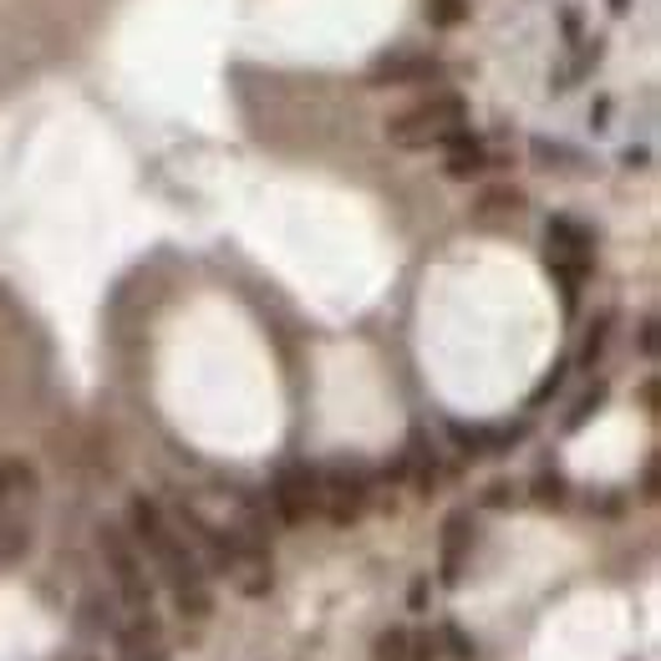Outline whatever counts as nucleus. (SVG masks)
<instances>
[{
  "label": "nucleus",
  "mask_w": 661,
  "mask_h": 661,
  "mask_svg": "<svg viewBox=\"0 0 661 661\" xmlns=\"http://www.w3.org/2000/svg\"><path fill=\"white\" fill-rule=\"evenodd\" d=\"M122 529H128L132 544L143 550L148 570H153V580L173 595V605H179L183 615H193V621H209V615H214V590H209V575L199 570V560L189 554L183 534L173 529L169 509L158 504V499H148V493H132Z\"/></svg>",
  "instance_id": "obj_1"
},
{
  "label": "nucleus",
  "mask_w": 661,
  "mask_h": 661,
  "mask_svg": "<svg viewBox=\"0 0 661 661\" xmlns=\"http://www.w3.org/2000/svg\"><path fill=\"white\" fill-rule=\"evenodd\" d=\"M458 128H469V102H463V92H453V87H438V92L418 97L408 108H397L392 118L382 122L387 143H397V148H443Z\"/></svg>",
  "instance_id": "obj_2"
},
{
  "label": "nucleus",
  "mask_w": 661,
  "mask_h": 661,
  "mask_svg": "<svg viewBox=\"0 0 661 661\" xmlns=\"http://www.w3.org/2000/svg\"><path fill=\"white\" fill-rule=\"evenodd\" d=\"M544 260H550V276L565 290V306L575 311V296L590 276V260H595V234L575 214H554L550 229H544Z\"/></svg>",
  "instance_id": "obj_3"
},
{
  "label": "nucleus",
  "mask_w": 661,
  "mask_h": 661,
  "mask_svg": "<svg viewBox=\"0 0 661 661\" xmlns=\"http://www.w3.org/2000/svg\"><path fill=\"white\" fill-rule=\"evenodd\" d=\"M97 544H102V560H108V575L118 585V595L128 601V611H153V570H148L143 550L132 544V534L122 524H102L97 529Z\"/></svg>",
  "instance_id": "obj_4"
},
{
  "label": "nucleus",
  "mask_w": 661,
  "mask_h": 661,
  "mask_svg": "<svg viewBox=\"0 0 661 661\" xmlns=\"http://www.w3.org/2000/svg\"><path fill=\"white\" fill-rule=\"evenodd\" d=\"M270 514L280 524H306L311 514H321V469L316 463H286L270 479Z\"/></svg>",
  "instance_id": "obj_5"
},
{
  "label": "nucleus",
  "mask_w": 661,
  "mask_h": 661,
  "mask_svg": "<svg viewBox=\"0 0 661 661\" xmlns=\"http://www.w3.org/2000/svg\"><path fill=\"white\" fill-rule=\"evenodd\" d=\"M372 504V479L351 463H337V469H321V514L331 524H357Z\"/></svg>",
  "instance_id": "obj_6"
},
{
  "label": "nucleus",
  "mask_w": 661,
  "mask_h": 661,
  "mask_svg": "<svg viewBox=\"0 0 661 661\" xmlns=\"http://www.w3.org/2000/svg\"><path fill=\"white\" fill-rule=\"evenodd\" d=\"M438 77H443V61L428 51H387L367 67V87H418L438 82Z\"/></svg>",
  "instance_id": "obj_7"
},
{
  "label": "nucleus",
  "mask_w": 661,
  "mask_h": 661,
  "mask_svg": "<svg viewBox=\"0 0 661 661\" xmlns=\"http://www.w3.org/2000/svg\"><path fill=\"white\" fill-rule=\"evenodd\" d=\"M469 554H473V514L469 509H453V514L443 519V534H438V580L458 585Z\"/></svg>",
  "instance_id": "obj_8"
},
{
  "label": "nucleus",
  "mask_w": 661,
  "mask_h": 661,
  "mask_svg": "<svg viewBox=\"0 0 661 661\" xmlns=\"http://www.w3.org/2000/svg\"><path fill=\"white\" fill-rule=\"evenodd\" d=\"M443 173L448 179H479V173H489V148H483L479 132L469 128H458L453 138L443 143Z\"/></svg>",
  "instance_id": "obj_9"
},
{
  "label": "nucleus",
  "mask_w": 661,
  "mask_h": 661,
  "mask_svg": "<svg viewBox=\"0 0 661 661\" xmlns=\"http://www.w3.org/2000/svg\"><path fill=\"white\" fill-rule=\"evenodd\" d=\"M397 479H408V483H418V489H433L438 483V453H433V443L422 433H412L408 438V453L397 458Z\"/></svg>",
  "instance_id": "obj_10"
},
{
  "label": "nucleus",
  "mask_w": 661,
  "mask_h": 661,
  "mask_svg": "<svg viewBox=\"0 0 661 661\" xmlns=\"http://www.w3.org/2000/svg\"><path fill=\"white\" fill-rule=\"evenodd\" d=\"M372 661H412V631L408 625H387V631H377Z\"/></svg>",
  "instance_id": "obj_11"
},
{
  "label": "nucleus",
  "mask_w": 661,
  "mask_h": 661,
  "mask_svg": "<svg viewBox=\"0 0 661 661\" xmlns=\"http://www.w3.org/2000/svg\"><path fill=\"white\" fill-rule=\"evenodd\" d=\"M611 331H615V316H595V326L585 331V347H580V367H595V361L605 357V347H611Z\"/></svg>",
  "instance_id": "obj_12"
},
{
  "label": "nucleus",
  "mask_w": 661,
  "mask_h": 661,
  "mask_svg": "<svg viewBox=\"0 0 661 661\" xmlns=\"http://www.w3.org/2000/svg\"><path fill=\"white\" fill-rule=\"evenodd\" d=\"M479 209L483 219H493V214H519V209H524V193L519 189H504V183H499V189H489V193H479Z\"/></svg>",
  "instance_id": "obj_13"
},
{
  "label": "nucleus",
  "mask_w": 661,
  "mask_h": 661,
  "mask_svg": "<svg viewBox=\"0 0 661 661\" xmlns=\"http://www.w3.org/2000/svg\"><path fill=\"white\" fill-rule=\"evenodd\" d=\"M438 637V657H453V661H473V641H469V631L463 625H453V621H443L433 631Z\"/></svg>",
  "instance_id": "obj_14"
},
{
  "label": "nucleus",
  "mask_w": 661,
  "mask_h": 661,
  "mask_svg": "<svg viewBox=\"0 0 661 661\" xmlns=\"http://www.w3.org/2000/svg\"><path fill=\"white\" fill-rule=\"evenodd\" d=\"M605 397H611V387H605V382L585 387V397H580L575 408H570V418H565V428H570V433H575V428H585V422H590V412H601V408H605Z\"/></svg>",
  "instance_id": "obj_15"
},
{
  "label": "nucleus",
  "mask_w": 661,
  "mask_h": 661,
  "mask_svg": "<svg viewBox=\"0 0 661 661\" xmlns=\"http://www.w3.org/2000/svg\"><path fill=\"white\" fill-rule=\"evenodd\" d=\"M469 16V0H428V21L433 26H458Z\"/></svg>",
  "instance_id": "obj_16"
},
{
  "label": "nucleus",
  "mask_w": 661,
  "mask_h": 661,
  "mask_svg": "<svg viewBox=\"0 0 661 661\" xmlns=\"http://www.w3.org/2000/svg\"><path fill=\"white\" fill-rule=\"evenodd\" d=\"M534 499H540V504H565V479H560V473H540V479H534Z\"/></svg>",
  "instance_id": "obj_17"
},
{
  "label": "nucleus",
  "mask_w": 661,
  "mask_h": 661,
  "mask_svg": "<svg viewBox=\"0 0 661 661\" xmlns=\"http://www.w3.org/2000/svg\"><path fill=\"white\" fill-rule=\"evenodd\" d=\"M565 372H570V367H565V361H560V367H554V372L544 377L540 387H534V397H529V402H534V408H544V402H550V397L560 392V382H565Z\"/></svg>",
  "instance_id": "obj_18"
},
{
  "label": "nucleus",
  "mask_w": 661,
  "mask_h": 661,
  "mask_svg": "<svg viewBox=\"0 0 661 661\" xmlns=\"http://www.w3.org/2000/svg\"><path fill=\"white\" fill-rule=\"evenodd\" d=\"M637 347H641V357H657V316H641V341H637Z\"/></svg>",
  "instance_id": "obj_19"
},
{
  "label": "nucleus",
  "mask_w": 661,
  "mask_h": 661,
  "mask_svg": "<svg viewBox=\"0 0 661 661\" xmlns=\"http://www.w3.org/2000/svg\"><path fill=\"white\" fill-rule=\"evenodd\" d=\"M641 402H647V412H661V387H657V377H647V387H641Z\"/></svg>",
  "instance_id": "obj_20"
},
{
  "label": "nucleus",
  "mask_w": 661,
  "mask_h": 661,
  "mask_svg": "<svg viewBox=\"0 0 661 661\" xmlns=\"http://www.w3.org/2000/svg\"><path fill=\"white\" fill-rule=\"evenodd\" d=\"M657 458H651V463H647V499H657Z\"/></svg>",
  "instance_id": "obj_21"
},
{
  "label": "nucleus",
  "mask_w": 661,
  "mask_h": 661,
  "mask_svg": "<svg viewBox=\"0 0 661 661\" xmlns=\"http://www.w3.org/2000/svg\"><path fill=\"white\" fill-rule=\"evenodd\" d=\"M412 605H418V611L428 605V580H418V585H412Z\"/></svg>",
  "instance_id": "obj_22"
},
{
  "label": "nucleus",
  "mask_w": 661,
  "mask_h": 661,
  "mask_svg": "<svg viewBox=\"0 0 661 661\" xmlns=\"http://www.w3.org/2000/svg\"><path fill=\"white\" fill-rule=\"evenodd\" d=\"M611 6H615V11H625V0H611Z\"/></svg>",
  "instance_id": "obj_23"
}]
</instances>
